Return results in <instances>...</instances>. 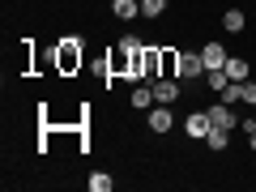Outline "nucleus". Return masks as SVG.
<instances>
[{
	"mask_svg": "<svg viewBox=\"0 0 256 192\" xmlns=\"http://www.w3.org/2000/svg\"><path fill=\"white\" fill-rule=\"evenodd\" d=\"M210 120H214V128H235L239 124V116H235V107H226V102H218V107H210Z\"/></svg>",
	"mask_w": 256,
	"mask_h": 192,
	"instance_id": "39448f33",
	"label": "nucleus"
},
{
	"mask_svg": "<svg viewBox=\"0 0 256 192\" xmlns=\"http://www.w3.org/2000/svg\"><path fill=\"white\" fill-rule=\"evenodd\" d=\"M239 124H244V132H252V128H256V107H252V116H248V120H239Z\"/></svg>",
	"mask_w": 256,
	"mask_h": 192,
	"instance_id": "f3484780",
	"label": "nucleus"
},
{
	"mask_svg": "<svg viewBox=\"0 0 256 192\" xmlns=\"http://www.w3.org/2000/svg\"><path fill=\"white\" fill-rule=\"evenodd\" d=\"M175 73H180V77H205V60H201V52H180Z\"/></svg>",
	"mask_w": 256,
	"mask_h": 192,
	"instance_id": "7ed1b4c3",
	"label": "nucleus"
},
{
	"mask_svg": "<svg viewBox=\"0 0 256 192\" xmlns=\"http://www.w3.org/2000/svg\"><path fill=\"white\" fill-rule=\"evenodd\" d=\"M146 124H150V132H171L175 116L166 111V102H154V107H150V116H146Z\"/></svg>",
	"mask_w": 256,
	"mask_h": 192,
	"instance_id": "20e7f679",
	"label": "nucleus"
},
{
	"mask_svg": "<svg viewBox=\"0 0 256 192\" xmlns=\"http://www.w3.org/2000/svg\"><path fill=\"white\" fill-rule=\"evenodd\" d=\"M132 107H137V111H150V107H154V86H141L137 82V90H132Z\"/></svg>",
	"mask_w": 256,
	"mask_h": 192,
	"instance_id": "9d476101",
	"label": "nucleus"
},
{
	"mask_svg": "<svg viewBox=\"0 0 256 192\" xmlns=\"http://www.w3.org/2000/svg\"><path fill=\"white\" fill-rule=\"evenodd\" d=\"M205 146H210V150H226V146H230V132H226V128H210Z\"/></svg>",
	"mask_w": 256,
	"mask_h": 192,
	"instance_id": "f8f14e48",
	"label": "nucleus"
},
{
	"mask_svg": "<svg viewBox=\"0 0 256 192\" xmlns=\"http://www.w3.org/2000/svg\"><path fill=\"white\" fill-rule=\"evenodd\" d=\"M205 82H210V86H214V90H218V94H222V90H226V86H230V77H226V73H222V68H210V73H205Z\"/></svg>",
	"mask_w": 256,
	"mask_h": 192,
	"instance_id": "ddd939ff",
	"label": "nucleus"
},
{
	"mask_svg": "<svg viewBox=\"0 0 256 192\" xmlns=\"http://www.w3.org/2000/svg\"><path fill=\"white\" fill-rule=\"evenodd\" d=\"M244 26H248V18H244L239 9H226V13H222V30H226V34H239Z\"/></svg>",
	"mask_w": 256,
	"mask_h": 192,
	"instance_id": "9b49d317",
	"label": "nucleus"
},
{
	"mask_svg": "<svg viewBox=\"0 0 256 192\" xmlns=\"http://www.w3.org/2000/svg\"><path fill=\"white\" fill-rule=\"evenodd\" d=\"M166 0H141V18H162Z\"/></svg>",
	"mask_w": 256,
	"mask_h": 192,
	"instance_id": "4468645a",
	"label": "nucleus"
},
{
	"mask_svg": "<svg viewBox=\"0 0 256 192\" xmlns=\"http://www.w3.org/2000/svg\"><path fill=\"white\" fill-rule=\"evenodd\" d=\"M90 188H94V192H107V188H111V175H107V171H94V175H90Z\"/></svg>",
	"mask_w": 256,
	"mask_h": 192,
	"instance_id": "2eb2a0df",
	"label": "nucleus"
},
{
	"mask_svg": "<svg viewBox=\"0 0 256 192\" xmlns=\"http://www.w3.org/2000/svg\"><path fill=\"white\" fill-rule=\"evenodd\" d=\"M201 60H205V73H210V68H222V64H226V47H222V43H205L201 47Z\"/></svg>",
	"mask_w": 256,
	"mask_h": 192,
	"instance_id": "423d86ee",
	"label": "nucleus"
},
{
	"mask_svg": "<svg viewBox=\"0 0 256 192\" xmlns=\"http://www.w3.org/2000/svg\"><path fill=\"white\" fill-rule=\"evenodd\" d=\"M86 52H82V38H60V47H56V68H60L64 77H73L77 68H82Z\"/></svg>",
	"mask_w": 256,
	"mask_h": 192,
	"instance_id": "f257e3e1",
	"label": "nucleus"
},
{
	"mask_svg": "<svg viewBox=\"0 0 256 192\" xmlns=\"http://www.w3.org/2000/svg\"><path fill=\"white\" fill-rule=\"evenodd\" d=\"M175 98H180V86H175L171 77H158L154 82V102H166V107H171Z\"/></svg>",
	"mask_w": 256,
	"mask_h": 192,
	"instance_id": "0eeeda50",
	"label": "nucleus"
},
{
	"mask_svg": "<svg viewBox=\"0 0 256 192\" xmlns=\"http://www.w3.org/2000/svg\"><path fill=\"white\" fill-rule=\"evenodd\" d=\"M222 73H226L230 82H248V60H244V56H226Z\"/></svg>",
	"mask_w": 256,
	"mask_h": 192,
	"instance_id": "1a4fd4ad",
	"label": "nucleus"
},
{
	"mask_svg": "<svg viewBox=\"0 0 256 192\" xmlns=\"http://www.w3.org/2000/svg\"><path fill=\"white\" fill-rule=\"evenodd\" d=\"M248 150H256V128H252V132H248Z\"/></svg>",
	"mask_w": 256,
	"mask_h": 192,
	"instance_id": "a211bd4d",
	"label": "nucleus"
},
{
	"mask_svg": "<svg viewBox=\"0 0 256 192\" xmlns=\"http://www.w3.org/2000/svg\"><path fill=\"white\" fill-rule=\"evenodd\" d=\"M111 13L120 22H132V18H141V0H111Z\"/></svg>",
	"mask_w": 256,
	"mask_h": 192,
	"instance_id": "6e6552de",
	"label": "nucleus"
},
{
	"mask_svg": "<svg viewBox=\"0 0 256 192\" xmlns=\"http://www.w3.org/2000/svg\"><path fill=\"white\" fill-rule=\"evenodd\" d=\"M244 107H256V82H244Z\"/></svg>",
	"mask_w": 256,
	"mask_h": 192,
	"instance_id": "dca6fc26",
	"label": "nucleus"
},
{
	"mask_svg": "<svg viewBox=\"0 0 256 192\" xmlns=\"http://www.w3.org/2000/svg\"><path fill=\"white\" fill-rule=\"evenodd\" d=\"M210 128H214L210 111H192V116L184 120V132H188V137H196V141H205V137H210Z\"/></svg>",
	"mask_w": 256,
	"mask_h": 192,
	"instance_id": "f03ea898",
	"label": "nucleus"
}]
</instances>
